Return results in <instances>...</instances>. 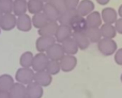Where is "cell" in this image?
<instances>
[{
	"label": "cell",
	"mask_w": 122,
	"mask_h": 98,
	"mask_svg": "<svg viewBox=\"0 0 122 98\" xmlns=\"http://www.w3.org/2000/svg\"><path fill=\"white\" fill-rule=\"evenodd\" d=\"M97 49L103 56H114L115 52L118 50V45H117L115 40L102 37L100 40V42L97 43Z\"/></svg>",
	"instance_id": "1"
},
{
	"label": "cell",
	"mask_w": 122,
	"mask_h": 98,
	"mask_svg": "<svg viewBox=\"0 0 122 98\" xmlns=\"http://www.w3.org/2000/svg\"><path fill=\"white\" fill-rule=\"evenodd\" d=\"M34 73L36 71L30 67V68H27V67H19L16 70L14 76V79L16 82L20 84H24V85H28L29 83L33 82V78H34Z\"/></svg>",
	"instance_id": "2"
},
{
	"label": "cell",
	"mask_w": 122,
	"mask_h": 98,
	"mask_svg": "<svg viewBox=\"0 0 122 98\" xmlns=\"http://www.w3.org/2000/svg\"><path fill=\"white\" fill-rule=\"evenodd\" d=\"M49 58L47 56V54L45 52H38L36 54H34L33 58V63H32V67L34 71H43L46 70V67L48 65Z\"/></svg>",
	"instance_id": "3"
},
{
	"label": "cell",
	"mask_w": 122,
	"mask_h": 98,
	"mask_svg": "<svg viewBox=\"0 0 122 98\" xmlns=\"http://www.w3.org/2000/svg\"><path fill=\"white\" fill-rule=\"evenodd\" d=\"M56 42L55 36H39L36 41V48L38 52H46Z\"/></svg>",
	"instance_id": "4"
},
{
	"label": "cell",
	"mask_w": 122,
	"mask_h": 98,
	"mask_svg": "<svg viewBox=\"0 0 122 98\" xmlns=\"http://www.w3.org/2000/svg\"><path fill=\"white\" fill-rule=\"evenodd\" d=\"M59 62L61 70L64 73H70V71L74 70L75 67L77 66V58L72 54H65Z\"/></svg>",
	"instance_id": "5"
},
{
	"label": "cell",
	"mask_w": 122,
	"mask_h": 98,
	"mask_svg": "<svg viewBox=\"0 0 122 98\" xmlns=\"http://www.w3.org/2000/svg\"><path fill=\"white\" fill-rule=\"evenodd\" d=\"M16 18L13 13L9 14H3L0 19V28L3 31H11L16 27Z\"/></svg>",
	"instance_id": "6"
},
{
	"label": "cell",
	"mask_w": 122,
	"mask_h": 98,
	"mask_svg": "<svg viewBox=\"0 0 122 98\" xmlns=\"http://www.w3.org/2000/svg\"><path fill=\"white\" fill-rule=\"evenodd\" d=\"M45 53L49 58V60H55V61H60L63 56H65L64 49L62 47V44L60 43H55L53 46H51Z\"/></svg>",
	"instance_id": "7"
},
{
	"label": "cell",
	"mask_w": 122,
	"mask_h": 98,
	"mask_svg": "<svg viewBox=\"0 0 122 98\" xmlns=\"http://www.w3.org/2000/svg\"><path fill=\"white\" fill-rule=\"evenodd\" d=\"M32 19L28 14H24L17 16L16 18V28L21 32H29L32 29Z\"/></svg>",
	"instance_id": "8"
},
{
	"label": "cell",
	"mask_w": 122,
	"mask_h": 98,
	"mask_svg": "<svg viewBox=\"0 0 122 98\" xmlns=\"http://www.w3.org/2000/svg\"><path fill=\"white\" fill-rule=\"evenodd\" d=\"M101 16H102L103 23H110V25H115L117 19L119 18L118 12L115 9L109 8V6H106V8H104L102 10Z\"/></svg>",
	"instance_id": "9"
},
{
	"label": "cell",
	"mask_w": 122,
	"mask_h": 98,
	"mask_svg": "<svg viewBox=\"0 0 122 98\" xmlns=\"http://www.w3.org/2000/svg\"><path fill=\"white\" fill-rule=\"evenodd\" d=\"M33 81L36 83H38L39 85L43 86V88H46V86L51 85V82H53V76L47 73L46 70L36 71V73H34Z\"/></svg>",
	"instance_id": "10"
},
{
	"label": "cell",
	"mask_w": 122,
	"mask_h": 98,
	"mask_svg": "<svg viewBox=\"0 0 122 98\" xmlns=\"http://www.w3.org/2000/svg\"><path fill=\"white\" fill-rule=\"evenodd\" d=\"M73 35V30L70 26L66 25H59L57 29V32L55 34V38H56V42L57 43H63L66 38L71 37Z\"/></svg>",
	"instance_id": "11"
},
{
	"label": "cell",
	"mask_w": 122,
	"mask_h": 98,
	"mask_svg": "<svg viewBox=\"0 0 122 98\" xmlns=\"http://www.w3.org/2000/svg\"><path fill=\"white\" fill-rule=\"evenodd\" d=\"M70 27L72 28L73 32H85L86 29L88 28L86 21V17L80 16L79 14H77L73 19H72L71 23H70Z\"/></svg>",
	"instance_id": "12"
},
{
	"label": "cell",
	"mask_w": 122,
	"mask_h": 98,
	"mask_svg": "<svg viewBox=\"0 0 122 98\" xmlns=\"http://www.w3.org/2000/svg\"><path fill=\"white\" fill-rule=\"evenodd\" d=\"M58 27H59L58 21H48L44 27L38 30L39 36H55Z\"/></svg>",
	"instance_id": "13"
},
{
	"label": "cell",
	"mask_w": 122,
	"mask_h": 98,
	"mask_svg": "<svg viewBox=\"0 0 122 98\" xmlns=\"http://www.w3.org/2000/svg\"><path fill=\"white\" fill-rule=\"evenodd\" d=\"M26 90H27V97L29 98H42L44 95L43 86L39 85L34 81L26 85Z\"/></svg>",
	"instance_id": "14"
},
{
	"label": "cell",
	"mask_w": 122,
	"mask_h": 98,
	"mask_svg": "<svg viewBox=\"0 0 122 98\" xmlns=\"http://www.w3.org/2000/svg\"><path fill=\"white\" fill-rule=\"evenodd\" d=\"M72 37L75 40L76 44H77L79 50H86L90 46V41H89L88 36L86 35L85 32H73Z\"/></svg>",
	"instance_id": "15"
},
{
	"label": "cell",
	"mask_w": 122,
	"mask_h": 98,
	"mask_svg": "<svg viewBox=\"0 0 122 98\" xmlns=\"http://www.w3.org/2000/svg\"><path fill=\"white\" fill-rule=\"evenodd\" d=\"M76 10H77V13L80 16L86 17L87 15H89L94 11V3L91 0H80Z\"/></svg>",
	"instance_id": "16"
},
{
	"label": "cell",
	"mask_w": 122,
	"mask_h": 98,
	"mask_svg": "<svg viewBox=\"0 0 122 98\" xmlns=\"http://www.w3.org/2000/svg\"><path fill=\"white\" fill-rule=\"evenodd\" d=\"M86 21H87L88 27H91V28H100L102 25H103L101 13L97 12V11H93L92 13L87 15Z\"/></svg>",
	"instance_id": "17"
},
{
	"label": "cell",
	"mask_w": 122,
	"mask_h": 98,
	"mask_svg": "<svg viewBox=\"0 0 122 98\" xmlns=\"http://www.w3.org/2000/svg\"><path fill=\"white\" fill-rule=\"evenodd\" d=\"M43 13L44 15L47 17L48 21H58L60 17V13L57 11V9L54 5H51L49 2L44 4V8H43Z\"/></svg>",
	"instance_id": "18"
},
{
	"label": "cell",
	"mask_w": 122,
	"mask_h": 98,
	"mask_svg": "<svg viewBox=\"0 0 122 98\" xmlns=\"http://www.w3.org/2000/svg\"><path fill=\"white\" fill-rule=\"evenodd\" d=\"M11 98H26L27 97V90L26 85L20 84L18 82H15L11 90L9 91Z\"/></svg>",
	"instance_id": "19"
},
{
	"label": "cell",
	"mask_w": 122,
	"mask_h": 98,
	"mask_svg": "<svg viewBox=\"0 0 122 98\" xmlns=\"http://www.w3.org/2000/svg\"><path fill=\"white\" fill-rule=\"evenodd\" d=\"M28 12V2L27 0H14L13 1V14L15 16L27 14Z\"/></svg>",
	"instance_id": "20"
},
{
	"label": "cell",
	"mask_w": 122,
	"mask_h": 98,
	"mask_svg": "<svg viewBox=\"0 0 122 98\" xmlns=\"http://www.w3.org/2000/svg\"><path fill=\"white\" fill-rule=\"evenodd\" d=\"M61 44H62V47H63V49H64L65 54L75 56V54L78 52V50H79L77 44H76V42H75V40H74L72 36L69 38H66V40H65L63 43H61Z\"/></svg>",
	"instance_id": "21"
},
{
	"label": "cell",
	"mask_w": 122,
	"mask_h": 98,
	"mask_svg": "<svg viewBox=\"0 0 122 98\" xmlns=\"http://www.w3.org/2000/svg\"><path fill=\"white\" fill-rule=\"evenodd\" d=\"M14 83H15V79L11 75H9V74L0 75V91L9 92Z\"/></svg>",
	"instance_id": "22"
},
{
	"label": "cell",
	"mask_w": 122,
	"mask_h": 98,
	"mask_svg": "<svg viewBox=\"0 0 122 98\" xmlns=\"http://www.w3.org/2000/svg\"><path fill=\"white\" fill-rule=\"evenodd\" d=\"M100 30H101L102 37L103 38H112V40H115V37L117 35L116 28H115L114 25H110V23H103L100 27Z\"/></svg>",
	"instance_id": "23"
},
{
	"label": "cell",
	"mask_w": 122,
	"mask_h": 98,
	"mask_svg": "<svg viewBox=\"0 0 122 98\" xmlns=\"http://www.w3.org/2000/svg\"><path fill=\"white\" fill-rule=\"evenodd\" d=\"M77 14H78L77 10H69V9H67L65 12H63V13H61V14H60V17H59L58 23H59V25L70 26L72 19H73Z\"/></svg>",
	"instance_id": "24"
},
{
	"label": "cell",
	"mask_w": 122,
	"mask_h": 98,
	"mask_svg": "<svg viewBox=\"0 0 122 98\" xmlns=\"http://www.w3.org/2000/svg\"><path fill=\"white\" fill-rule=\"evenodd\" d=\"M28 12L31 15L38 14L43 11L44 8V2L42 0H28Z\"/></svg>",
	"instance_id": "25"
},
{
	"label": "cell",
	"mask_w": 122,
	"mask_h": 98,
	"mask_svg": "<svg viewBox=\"0 0 122 98\" xmlns=\"http://www.w3.org/2000/svg\"><path fill=\"white\" fill-rule=\"evenodd\" d=\"M86 35L88 36L89 41L90 43H99L100 40L102 38V33H101V30L100 28H91V27H88L85 31Z\"/></svg>",
	"instance_id": "26"
},
{
	"label": "cell",
	"mask_w": 122,
	"mask_h": 98,
	"mask_svg": "<svg viewBox=\"0 0 122 98\" xmlns=\"http://www.w3.org/2000/svg\"><path fill=\"white\" fill-rule=\"evenodd\" d=\"M31 19H32V26H33L34 28H36L38 30L41 29L42 27H44V26L48 23V19H47V17L45 16L43 12L32 15Z\"/></svg>",
	"instance_id": "27"
},
{
	"label": "cell",
	"mask_w": 122,
	"mask_h": 98,
	"mask_svg": "<svg viewBox=\"0 0 122 98\" xmlns=\"http://www.w3.org/2000/svg\"><path fill=\"white\" fill-rule=\"evenodd\" d=\"M33 58H34V54L31 51L23 52L20 58H19V65H20V67H27V68L32 67Z\"/></svg>",
	"instance_id": "28"
},
{
	"label": "cell",
	"mask_w": 122,
	"mask_h": 98,
	"mask_svg": "<svg viewBox=\"0 0 122 98\" xmlns=\"http://www.w3.org/2000/svg\"><path fill=\"white\" fill-rule=\"evenodd\" d=\"M46 71L48 74H51V76L58 75L61 71L60 62L59 61H55V60H49L48 65H47V67H46Z\"/></svg>",
	"instance_id": "29"
},
{
	"label": "cell",
	"mask_w": 122,
	"mask_h": 98,
	"mask_svg": "<svg viewBox=\"0 0 122 98\" xmlns=\"http://www.w3.org/2000/svg\"><path fill=\"white\" fill-rule=\"evenodd\" d=\"M0 11L2 14L13 13V0H0Z\"/></svg>",
	"instance_id": "30"
},
{
	"label": "cell",
	"mask_w": 122,
	"mask_h": 98,
	"mask_svg": "<svg viewBox=\"0 0 122 98\" xmlns=\"http://www.w3.org/2000/svg\"><path fill=\"white\" fill-rule=\"evenodd\" d=\"M49 3H51V5L55 6L60 14L63 13V12H65V11L67 10L66 4H65V0H51Z\"/></svg>",
	"instance_id": "31"
},
{
	"label": "cell",
	"mask_w": 122,
	"mask_h": 98,
	"mask_svg": "<svg viewBox=\"0 0 122 98\" xmlns=\"http://www.w3.org/2000/svg\"><path fill=\"white\" fill-rule=\"evenodd\" d=\"M80 0H65V4L69 10H76Z\"/></svg>",
	"instance_id": "32"
},
{
	"label": "cell",
	"mask_w": 122,
	"mask_h": 98,
	"mask_svg": "<svg viewBox=\"0 0 122 98\" xmlns=\"http://www.w3.org/2000/svg\"><path fill=\"white\" fill-rule=\"evenodd\" d=\"M114 60H115V62H116V64L122 66V48H118V50L115 52Z\"/></svg>",
	"instance_id": "33"
},
{
	"label": "cell",
	"mask_w": 122,
	"mask_h": 98,
	"mask_svg": "<svg viewBox=\"0 0 122 98\" xmlns=\"http://www.w3.org/2000/svg\"><path fill=\"white\" fill-rule=\"evenodd\" d=\"M114 26H115V28H116L117 33L122 34V18H120V17H119V18L117 19V21L115 23Z\"/></svg>",
	"instance_id": "34"
},
{
	"label": "cell",
	"mask_w": 122,
	"mask_h": 98,
	"mask_svg": "<svg viewBox=\"0 0 122 98\" xmlns=\"http://www.w3.org/2000/svg\"><path fill=\"white\" fill-rule=\"evenodd\" d=\"M0 98H11L10 93L5 92V91H0Z\"/></svg>",
	"instance_id": "35"
},
{
	"label": "cell",
	"mask_w": 122,
	"mask_h": 98,
	"mask_svg": "<svg viewBox=\"0 0 122 98\" xmlns=\"http://www.w3.org/2000/svg\"><path fill=\"white\" fill-rule=\"evenodd\" d=\"M110 0H97V2L100 4V5H106V4L109 3Z\"/></svg>",
	"instance_id": "36"
},
{
	"label": "cell",
	"mask_w": 122,
	"mask_h": 98,
	"mask_svg": "<svg viewBox=\"0 0 122 98\" xmlns=\"http://www.w3.org/2000/svg\"><path fill=\"white\" fill-rule=\"evenodd\" d=\"M117 12H118L119 17H120V18H122V4H121L120 6H119V9H118V11H117Z\"/></svg>",
	"instance_id": "37"
},
{
	"label": "cell",
	"mask_w": 122,
	"mask_h": 98,
	"mask_svg": "<svg viewBox=\"0 0 122 98\" xmlns=\"http://www.w3.org/2000/svg\"><path fill=\"white\" fill-rule=\"evenodd\" d=\"M42 1L44 2V3H47V2H49V1H51V0H42Z\"/></svg>",
	"instance_id": "38"
},
{
	"label": "cell",
	"mask_w": 122,
	"mask_h": 98,
	"mask_svg": "<svg viewBox=\"0 0 122 98\" xmlns=\"http://www.w3.org/2000/svg\"><path fill=\"white\" fill-rule=\"evenodd\" d=\"M2 15H3V14H2V12H1V11H0V19H1V17H2Z\"/></svg>",
	"instance_id": "39"
},
{
	"label": "cell",
	"mask_w": 122,
	"mask_h": 98,
	"mask_svg": "<svg viewBox=\"0 0 122 98\" xmlns=\"http://www.w3.org/2000/svg\"><path fill=\"white\" fill-rule=\"evenodd\" d=\"M120 81H121V83H122V74H121V76H120Z\"/></svg>",
	"instance_id": "40"
},
{
	"label": "cell",
	"mask_w": 122,
	"mask_h": 98,
	"mask_svg": "<svg viewBox=\"0 0 122 98\" xmlns=\"http://www.w3.org/2000/svg\"><path fill=\"white\" fill-rule=\"evenodd\" d=\"M1 31H2V30H1V28H0V34H1Z\"/></svg>",
	"instance_id": "41"
},
{
	"label": "cell",
	"mask_w": 122,
	"mask_h": 98,
	"mask_svg": "<svg viewBox=\"0 0 122 98\" xmlns=\"http://www.w3.org/2000/svg\"><path fill=\"white\" fill-rule=\"evenodd\" d=\"M26 98H29V97H26Z\"/></svg>",
	"instance_id": "42"
},
{
	"label": "cell",
	"mask_w": 122,
	"mask_h": 98,
	"mask_svg": "<svg viewBox=\"0 0 122 98\" xmlns=\"http://www.w3.org/2000/svg\"><path fill=\"white\" fill-rule=\"evenodd\" d=\"M13 1H14V0H13Z\"/></svg>",
	"instance_id": "43"
},
{
	"label": "cell",
	"mask_w": 122,
	"mask_h": 98,
	"mask_svg": "<svg viewBox=\"0 0 122 98\" xmlns=\"http://www.w3.org/2000/svg\"><path fill=\"white\" fill-rule=\"evenodd\" d=\"M27 1H28V0H27Z\"/></svg>",
	"instance_id": "44"
}]
</instances>
